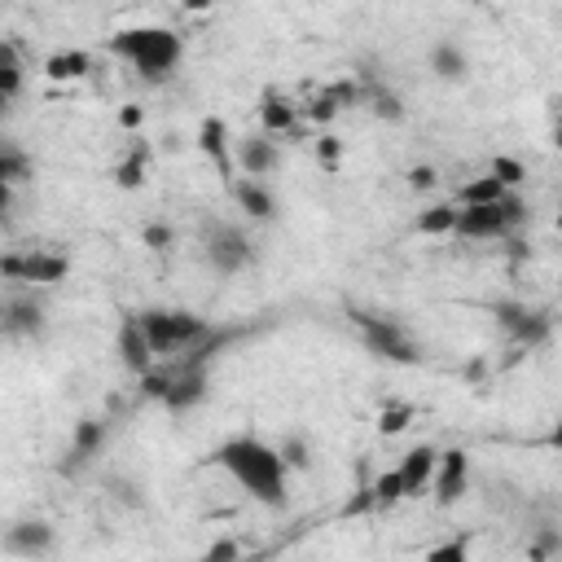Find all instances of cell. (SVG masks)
<instances>
[{
    "label": "cell",
    "instance_id": "1",
    "mask_svg": "<svg viewBox=\"0 0 562 562\" xmlns=\"http://www.w3.org/2000/svg\"><path fill=\"white\" fill-rule=\"evenodd\" d=\"M224 475H229L251 501L268 505V510H282L286 505V484H290V471L282 462V453L260 439V435H238V439H224L211 458Z\"/></svg>",
    "mask_w": 562,
    "mask_h": 562
},
{
    "label": "cell",
    "instance_id": "2",
    "mask_svg": "<svg viewBox=\"0 0 562 562\" xmlns=\"http://www.w3.org/2000/svg\"><path fill=\"white\" fill-rule=\"evenodd\" d=\"M105 49H110V58L128 62L146 79H167L185 58V40L172 27H159V23L124 27V32H115L105 40Z\"/></svg>",
    "mask_w": 562,
    "mask_h": 562
},
{
    "label": "cell",
    "instance_id": "3",
    "mask_svg": "<svg viewBox=\"0 0 562 562\" xmlns=\"http://www.w3.org/2000/svg\"><path fill=\"white\" fill-rule=\"evenodd\" d=\"M137 321L146 329V344H150L154 361L159 357L176 361V357H185L189 348H198L211 334V321H202L189 308H146V312H137Z\"/></svg>",
    "mask_w": 562,
    "mask_h": 562
},
{
    "label": "cell",
    "instance_id": "4",
    "mask_svg": "<svg viewBox=\"0 0 562 562\" xmlns=\"http://www.w3.org/2000/svg\"><path fill=\"white\" fill-rule=\"evenodd\" d=\"M523 220H527V202L519 193H505L501 202H488V207H458L453 234L471 242H492V238H510Z\"/></svg>",
    "mask_w": 562,
    "mask_h": 562
},
{
    "label": "cell",
    "instance_id": "5",
    "mask_svg": "<svg viewBox=\"0 0 562 562\" xmlns=\"http://www.w3.org/2000/svg\"><path fill=\"white\" fill-rule=\"evenodd\" d=\"M352 325L361 329V344H365L374 357H383V361H391V365H417V361H422L417 344L409 339V329H404L396 316H374V312L352 308Z\"/></svg>",
    "mask_w": 562,
    "mask_h": 562
},
{
    "label": "cell",
    "instance_id": "6",
    "mask_svg": "<svg viewBox=\"0 0 562 562\" xmlns=\"http://www.w3.org/2000/svg\"><path fill=\"white\" fill-rule=\"evenodd\" d=\"M198 238H202L207 264L220 277H234V273H242L255 260V242L247 238V229H238V224H229V220H207Z\"/></svg>",
    "mask_w": 562,
    "mask_h": 562
},
{
    "label": "cell",
    "instance_id": "7",
    "mask_svg": "<svg viewBox=\"0 0 562 562\" xmlns=\"http://www.w3.org/2000/svg\"><path fill=\"white\" fill-rule=\"evenodd\" d=\"M71 273V260L58 251H10L0 255V277L23 282V286H58Z\"/></svg>",
    "mask_w": 562,
    "mask_h": 562
},
{
    "label": "cell",
    "instance_id": "8",
    "mask_svg": "<svg viewBox=\"0 0 562 562\" xmlns=\"http://www.w3.org/2000/svg\"><path fill=\"white\" fill-rule=\"evenodd\" d=\"M53 545H58V532L45 519H18V523H10L5 532H0V549H5L10 558H27V562L49 558Z\"/></svg>",
    "mask_w": 562,
    "mask_h": 562
},
{
    "label": "cell",
    "instance_id": "9",
    "mask_svg": "<svg viewBox=\"0 0 562 562\" xmlns=\"http://www.w3.org/2000/svg\"><path fill=\"white\" fill-rule=\"evenodd\" d=\"M492 316H497V325L510 334L514 344L536 348V344L549 339V316L536 312V308H527V303H492Z\"/></svg>",
    "mask_w": 562,
    "mask_h": 562
},
{
    "label": "cell",
    "instance_id": "10",
    "mask_svg": "<svg viewBox=\"0 0 562 562\" xmlns=\"http://www.w3.org/2000/svg\"><path fill=\"white\" fill-rule=\"evenodd\" d=\"M430 488H435V505H444V510L458 505L466 497V488H471V458L462 453V448H448V453H439V466H435Z\"/></svg>",
    "mask_w": 562,
    "mask_h": 562
},
{
    "label": "cell",
    "instance_id": "11",
    "mask_svg": "<svg viewBox=\"0 0 562 562\" xmlns=\"http://www.w3.org/2000/svg\"><path fill=\"white\" fill-rule=\"evenodd\" d=\"M40 329H45V308L32 295L0 299V334L5 339H36Z\"/></svg>",
    "mask_w": 562,
    "mask_h": 562
},
{
    "label": "cell",
    "instance_id": "12",
    "mask_svg": "<svg viewBox=\"0 0 562 562\" xmlns=\"http://www.w3.org/2000/svg\"><path fill=\"white\" fill-rule=\"evenodd\" d=\"M435 466H439V448H435V444H417V448H409L404 462L396 466L404 497H422V492L430 488V479H435Z\"/></svg>",
    "mask_w": 562,
    "mask_h": 562
},
{
    "label": "cell",
    "instance_id": "13",
    "mask_svg": "<svg viewBox=\"0 0 562 562\" xmlns=\"http://www.w3.org/2000/svg\"><path fill=\"white\" fill-rule=\"evenodd\" d=\"M115 348H120V361H124V370H128V374L146 378V374L154 370V352H150V344H146V329H141L137 312H128V316H124Z\"/></svg>",
    "mask_w": 562,
    "mask_h": 562
},
{
    "label": "cell",
    "instance_id": "14",
    "mask_svg": "<svg viewBox=\"0 0 562 562\" xmlns=\"http://www.w3.org/2000/svg\"><path fill=\"white\" fill-rule=\"evenodd\" d=\"M234 154H238V167H242V176H247V180H260V176H268V172L282 163L277 141H273V137H264V133L234 141Z\"/></svg>",
    "mask_w": 562,
    "mask_h": 562
},
{
    "label": "cell",
    "instance_id": "15",
    "mask_svg": "<svg viewBox=\"0 0 562 562\" xmlns=\"http://www.w3.org/2000/svg\"><path fill=\"white\" fill-rule=\"evenodd\" d=\"M101 444H105V422H97V417H84V422L75 426V435H71V453H66L62 471L71 475V471H79L84 462H92V458L101 453Z\"/></svg>",
    "mask_w": 562,
    "mask_h": 562
},
{
    "label": "cell",
    "instance_id": "16",
    "mask_svg": "<svg viewBox=\"0 0 562 562\" xmlns=\"http://www.w3.org/2000/svg\"><path fill=\"white\" fill-rule=\"evenodd\" d=\"M430 71H435L444 84H462V79L471 75V58H466V49H462L458 40H439V45L430 49Z\"/></svg>",
    "mask_w": 562,
    "mask_h": 562
},
{
    "label": "cell",
    "instance_id": "17",
    "mask_svg": "<svg viewBox=\"0 0 562 562\" xmlns=\"http://www.w3.org/2000/svg\"><path fill=\"white\" fill-rule=\"evenodd\" d=\"M234 198L247 211V220H273L277 215V198H273V189L264 180H247V176L234 180Z\"/></svg>",
    "mask_w": 562,
    "mask_h": 562
},
{
    "label": "cell",
    "instance_id": "18",
    "mask_svg": "<svg viewBox=\"0 0 562 562\" xmlns=\"http://www.w3.org/2000/svg\"><path fill=\"white\" fill-rule=\"evenodd\" d=\"M202 150L215 159V167H220V176L234 185V163H229V128H224V120H207L202 124Z\"/></svg>",
    "mask_w": 562,
    "mask_h": 562
},
{
    "label": "cell",
    "instance_id": "19",
    "mask_svg": "<svg viewBox=\"0 0 562 562\" xmlns=\"http://www.w3.org/2000/svg\"><path fill=\"white\" fill-rule=\"evenodd\" d=\"M92 71V58L84 53V49H62V53H53L49 62H45V75L49 79H58V84H66V79H84Z\"/></svg>",
    "mask_w": 562,
    "mask_h": 562
},
{
    "label": "cell",
    "instance_id": "20",
    "mask_svg": "<svg viewBox=\"0 0 562 562\" xmlns=\"http://www.w3.org/2000/svg\"><path fill=\"white\" fill-rule=\"evenodd\" d=\"M105 497L120 501L124 510H141L146 505V484L133 479V475H124V471H110L105 475Z\"/></svg>",
    "mask_w": 562,
    "mask_h": 562
},
{
    "label": "cell",
    "instance_id": "21",
    "mask_svg": "<svg viewBox=\"0 0 562 562\" xmlns=\"http://www.w3.org/2000/svg\"><path fill=\"white\" fill-rule=\"evenodd\" d=\"M365 101H370V110L378 120H387V124H400L404 120V101H400V92L396 88H387V84H365Z\"/></svg>",
    "mask_w": 562,
    "mask_h": 562
},
{
    "label": "cell",
    "instance_id": "22",
    "mask_svg": "<svg viewBox=\"0 0 562 562\" xmlns=\"http://www.w3.org/2000/svg\"><path fill=\"white\" fill-rule=\"evenodd\" d=\"M510 189H501V180H492V176H475V180H466L462 189H458V202L453 207H488V202H501Z\"/></svg>",
    "mask_w": 562,
    "mask_h": 562
},
{
    "label": "cell",
    "instance_id": "23",
    "mask_svg": "<svg viewBox=\"0 0 562 562\" xmlns=\"http://www.w3.org/2000/svg\"><path fill=\"white\" fill-rule=\"evenodd\" d=\"M453 224H458V207L453 202H435L417 215V234L426 238H444V234H453Z\"/></svg>",
    "mask_w": 562,
    "mask_h": 562
},
{
    "label": "cell",
    "instance_id": "24",
    "mask_svg": "<svg viewBox=\"0 0 562 562\" xmlns=\"http://www.w3.org/2000/svg\"><path fill=\"white\" fill-rule=\"evenodd\" d=\"M260 120H264V137H273V133H286V128L295 124V110H290L286 101H277V97H264Z\"/></svg>",
    "mask_w": 562,
    "mask_h": 562
},
{
    "label": "cell",
    "instance_id": "25",
    "mask_svg": "<svg viewBox=\"0 0 562 562\" xmlns=\"http://www.w3.org/2000/svg\"><path fill=\"white\" fill-rule=\"evenodd\" d=\"M18 176H27V159H18V154H0V215L10 211V185H14Z\"/></svg>",
    "mask_w": 562,
    "mask_h": 562
},
{
    "label": "cell",
    "instance_id": "26",
    "mask_svg": "<svg viewBox=\"0 0 562 562\" xmlns=\"http://www.w3.org/2000/svg\"><path fill=\"white\" fill-rule=\"evenodd\" d=\"M488 176H492V180H501V189H510V193H514V185H523L527 167H523L519 159H510V154H497V159H492V167H488Z\"/></svg>",
    "mask_w": 562,
    "mask_h": 562
},
{
    "label": "cell",
    "instance_id": "27",
    "mask_svg": "<svg viewBox=\"0 0 562 562\" xmlns=\"http://www.w3.org/2000/svg\"><path fill=\"white\" fill-rule=\"evenodd\" d=\"M370 497H374V505H396V501H404V488H400V475L396 471H387V475H378L374 479V488H370Z\"/></svg>",
    "mask_w": 562,
    "mask_h": 562
},
{
    "label": "cell",
    "instance_id": "28",
    "mask_svg": "<svg viewBox=\"0 0 562 562\" xmlns=\"http://www.w3.org/2000/svg\"><path fill=\"white\" fill-rule=\"evenodd\" d=\"M282 462H286V471H308V462H312V453H308V439L303 435H290V439H282Z\"/></svg>",
    "mask_w": 562,
    "mask_h": 562
},
{
    "label": "cell",
    "instance_id": "29",
    "mask_svg": "<svg viewBox=\"0 0 562 562\" xmlns=\"http://www.w3.org/2000/svg\"><path fill=\"white\" fill-rule=\"evenodd\" d=\"M422 562H471V540L462 536V540H444V545H435Z\"/></svg>",
    "mask_w": 562,
    "mask_h": 562
},
{
    "label": "cell",
    "instance_id": "30",
    "mask_svg": "<svg viewBox=\"0 0 562 562\" xmlns=\"http://www.w3.org/2000/svg\"><path fill=\"white\" fill-rule=\"evenodd\" d=\"M120 185H124V189L146 185V146H137V150L128 154V163L120 167Z\"/></svg>",
    "mask_w": 562,
    "mask_h": 562
},
{
    "label": "cell",
    "instance_id": "31",
    "mask_svg": "<svg viewBox=\"0 0 562 562\" xmlns=\"http://www.w3.org/2000/svg\"><path fill=\"white\" fill-rule=\"evenodd\" d=\"M409 422H413V409H409V404H391V409L378 413V430H383V435H400Z\"/></svg>",
    "mask_w": 562,
    "mask_h": 562
},
{
    "label": "cell",
    "instance_id": "32",
    "mask_svg": "<svg viewBox=\"0 0 562 562\" xmlns=\"http://www.w3.org/2000/svg\"><path fill=\"white\" fill-rule=\"evenodd\" d=\"M202 562H242V545H238L234 536H224V540H215V545L202 553Z\"/></svg>",
    "mask_w": 562,
    "mask_h": 562
},
{
    "label": "cell",
    "instance_id": "33",
    "mask_svg": "<svg viewBox=\"0 0 562 562\" xmlns=\"http://www.w3.org/2000/svg\"><path fill=\"white\" fill-rule=\"evenodd\" d=\"M23 92V75H5V71H0V115H5V110H10V101Z\"/></svg>",
    "mask_w": 562,
    "mask_h": 562
},
{
    "label": "cell",
    "instance_id": "34",
    "mask_svg": "<svg viewBox=\"0 0 562 562\" xmlns=\"http://www.w3.org/2000/svg\"><path fill=\"white\" fill-rule=\"evenodd\" d=\"M0 71H5V75H23V58H18V49L10 40H0Z\"/></svg>",
    "mask_w": 562,
    "mask_h": 562
},
{
    "label": "cell",
    "instance_id": "35",
    "mask_svg": "<svg viewBox=\"0 0 562 562\" xmlns=\"http://www.w3.org/2000/svg\"><path fill=\"white\" fill-rule=\"evenodd\" d=\"M146 247H154V251H167L172 247V229H167V224H150V229H146Z\"/></svg>",
    "mask_w": 562,
    "mask_h": 562
},
{
    "label": "cell",
    "instance_id": "36",
    "mask_svg": "<svg viewBox=\"0 0 562 562\" xmlns=\"http://www.w3.org/2000/svg\"><path fill=\"white\" fill-rule=\"evenodd\" d=\"M409 185H413V189H435V185H439V172L422 163V167H413V172H409Z\"/></svg>",
    "mask_w": 562,
    "mask_h": 562
},
{
    "label": "cell",
    "instance_id": "37",
    "mask_svg": "<svg viewBox=\"0 0 562 562\" xmlns=\"http://www.w3.org/2000/svg\"><path fill=\"white\" fill-rule=\"evenodd\" d=\"M316 154L334 167V159H339V137H321V141H316Z\"/></svg>",
    "mask_w": 562,
    "mask_h": 562
},
{
    "label": "cell",
    "instance_id": "38",
    "mask_svg": "<svg viewBox=\"0 0 562 562\" xmlns=\"http://www.w3.org/2000/svg\"><path fill=\"white\" fill-rule=\"evenodd\" d=\"M120 124H124V128H141V105H128L124 115H120Z\"/></svg>",
    "mask_w": 562,
    "mask_h": 562
},
{
    "label": "cell",
    "instance_id": "39",
    "mask_svg": "<svg viewBox=\"0 0 562 562\" xmlns=\"http://www.w3.org/2000/svg\"><path fill=\"white\" fill-rule=\"evenodd\" d=\"M334 110H339V105H334L329 97H321V101L312 105V115H316V120H329V115H334Z\"/></svg>",
    "mask_w": 562,
    "mask_h": 562
}]
</instances>
